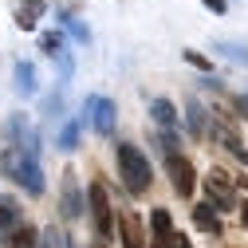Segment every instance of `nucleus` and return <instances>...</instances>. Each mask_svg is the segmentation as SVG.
<instances>
[{
  "mask_svg": "<svg viewBox=\"0 0 248 248\" xmlns=\"http://www.w3.org/2000/svg\"><path fill=\"white\" fill-rule=\"evenodd\" d=\"M118 173H122V185H126L134 197H142L150 189V181H154V170L146 162V154L134 142H122L118 146Z\"/></svg>",
  "mask_w": 248,
  "mask_h": 248,
  "instance_id": "f257e3e1",
  "label": "nucleus"
},
{
  "mask_svg": "<svg viewBox=\"0 0 248 248\" xmlns=\"http://www.w3.org/2000/svg\"><path fill=\"white\" fill-rule=\"evenodd\" d=\"M4 170H8V177H16L32 197L44 193V170H40V158H36V154H28V150H20V146L8 150V154H4Z\"/></svg>",
  "mask_w": 248,
  "mask_h": 248,
  "instance_id": "f03ea898",
  "label": "nucleus"
},
{
  "mask_svg": "<svg viewBox=\"0 0 248 248\" xmlns=\"http://www.w3.org/2000/svg\"><path fill=\"white\" fill-rule=\"evenodd\" d=\"M166 170H170V181H173V189L177 197H193V185H197V173H193V162L185 158V154H170L166 158Z\"/></svg>",
  "mask_w": 248,
  "mask_h": 248,
  "instance_id": "7ed1b4c3",
  "label": "nucleus"
},
{
  "mask_svg": "<svg viewBox=\"0 0 248 248\" xmlns=\"http://www.w3.org/2000/svg\"><path fill=\"white\" fill-rule=\"evenodd\" d=\"M87 197H91V213H95V229H99L103 236H110V229H114V213H110V197H107V185H103V181H91Z\"/></svg>",
  "mask_w": 248,
  "mask_h": 248,
  "instance_id": "20e7f679",
  "label": "nucleus"
},
{
  "mask_svg": "<svg viewBox=\"0 0 248 248\" xmlns=\"http://www.w3.org/2000/svg\"><path fill=\"white\" fill-rule=\"evenodd\" d=\"M83 114L91 118V126H95L99 134H114L118 110H114V103H110V99H99V95H91V99H87V110H83Z\"/></svg>",
  "mask_w": 248,
  "mask_h": 248,
  "instance_id": "39448f33",
  "label": "nucleus"
},
{
  "mask_svg": "<svg viewBox=\"0 0 248 248\" xmlns=\"http://www.w3.org/2000/svg\"><path fill=\"white\" fill-rule=\"evenodd\" d=\"M205 189H209L213 209H232V205H236V197H232V181H229L221 170H213V173L205 177Z\"/></svg>",
  "mask_w": 248,
  "mask_h": 248,
  "instance_id": "423d86ee",
  "label": "nucleus"
},
{
  "mask_svg": "<svg viewBox=\"0 0 248 248\" xmlns=\"http://www.w3.org/2000/svg\"><path fill=\"white\" fill-rule=\"evenodd\" d=\"M150 232H154V240H150V248H173V217H170V209H154L150 213Z\"/></svg>",
  "mask_w": 248,
  "mask_h": 248,
  "instance_id": "0eeeda50",
  "label": "nucleus"
},
{
  "mask_svg": "<svg viewBox=\"0 0 248 248\" xmlns=\"http://www.w3.org/2000/svg\"><path fill=\"white\" fill-rule=\"evenodd\" d=\"M44 12H47L44 0H20L16 4V24L24 28V32H36V24L44 20Z\"/></svg>",
  "mask_w": 248,
  "mask_h": 248,
  "instance_id": "6e6552de",
  "label": "nucleus"
},
{
  "mask_svg": "<svg viewBox=\"0 0 248 248\" xmlns=\"http://www.w3.org/2000/svg\"><path fill=\"white\" fill-rule=\"evenodd\" d=\"M150 118L158 122L162 130H173V126H177V110H173L170 99H154V103H150Z\"/></svg>",
  "mask_w": 248,
  "mask_h": 248,
  "instance_id": "1a4fd4ad",
  "label": "nucleus"
},
{
  "mask_svg": "<svg viewBox=\"0 0 248 248\" xmlns=\"http://www.w3.org/2000/svg\"><path fill=\"white\" fill-rule=\"evenodd\" d=\"M12 229H20V205L16 197L0 193V232H12Z\"/></svg>",
  "mask_w": 248,
  "mask_h": 248,
  "instance_id": "9d476101",
  "label": "nucleus"
},
{
  "mask_svg": "<svg viewBox=\"0 0 248 248\" xmlns=\"http://www.w3.org/2000/svg\"><path fill=\"white\" fill-rule=\"evenodd\" d=\"M118 232H122V248H142V225H138L134 213H126L118 221Z\"/></svg>",
  "mask_w": 248,
  "mask_h": 248,
  "instance_id": "9b49d317",
  "label": "nucleus"
},
{
  "mask_svg": "<svg viewBox=\"0 0 248 248\" xmlns=\"http://www.w3.org/2000/svg\"><path fill=\"white\" fill-rule=\"evenodd\" d=\"M193 225H197L201 232H209V236L221 232V221H217V209H213V205H193Z\"/></svg>",
  "mask_w": 248,
  "mask_h": 248,
  "instance_id": "f8f14e48",
  "label": "nucleus"
},
{
  "mask_svg": "<svg viewBox=\"0 0 248 248\" xmlns=\"http://www.w3.org/2000/svg\"><path fill=\"white\" fill-rule=\"evenodd\" d=\"M16 91H20L24 99L36 95V67L28 63V59H20V63H16Z\"/></svg>",
  "mask_w": 248,
  "mask_h": 248,
  "instance_id": "ddd939ff",
  "label": "nucleus"
},
{
  "mask_svg": "<svg viewBox=\"0 0 248 248\" xmlns=\"http://www.w3.org/2000/svg\"><path fill=\"white\" fill-rule=\"evenodd\" d=\"M79 213H83V197H79V189H75V177L67 173V177H63V217L75 221Z\"/></svg>",
  "mask_w": 248,
  "mask_h": 248,
  "instance_id": "4468645a",
  "label": "nucleus"
},
{
  "mask_svg": "<svg viewBox=\"0 0 248 248\" xmlns=\"http://www.w3.org/2000/svg\"><path fill=\"white\" fill-rule=\"evenodd\" d=\"M8 248H40V232L32 225H20L8 232Z\"/></svg>",
  "mask_w": 248,
  "mask_h": 248,
  "instance_id": "2eb2a0df",
  "label": "nucleus"
},
{
  "mask_svg": "<svg viewBox=\"0 0 248 248\" xmlns=\"http://www.w3.org/2000/svg\"><path fill=\"white\" fill-rule=\"evenodd\" d=\"M185 122H189V134H193V138H205V126H209V122H205V110H201L197 99H189V107H185Z\"/></svg>",
  "mask_w": 248,
  "mask_h": 248,
  "instance_id": "dca6fc26",
  "label": "nucleus"
},
{
  "mask_svg": "<svg viewBox=\"0 0 248 248\" xmlns=\"http://www.w3.org/2000/svg\"><path fill=\"white\" fill-rule=\"evenodd\" d=\"M79 134H83V118L63 122V130H59V150H75L79 146Z\"/></svg>",
  "mask_w": 248,
  "mask_h": 248,
  "instance_id": "f3484780",
  "label": "nucleus"
},
{
  "mask_svg": "<svg viewBox=\"0 0 248 248\" xmlns=\"http://www.w3.org/2000/svg\"><path fill=\"white\" fill-rule=\"evenodd\" d=\"M221 55H229V59H236V63H248V44H232V40H217L213 44Z\"/></svg>",
  "mask_w": 248,
  "mask_h": 248,
  "instance_id": "a211bd4d",
  "label": "nucleus"
},
{
  "mask_svg": "<svg viewBox=\"0 0 248 248\" xmlns=\"http://www.w3.org/2000/svg\"><path fill=\"white\" fill-rule=\"evenodd\" d=\"M40 51H44V55H59V51H63V36H59V32L40 36Z\"/></svg>",
  "mask_w": 248,
  "mask_h": 248,
  "instance_id": "6ab92c4d",
  "label": "nucleus"
},
{
  "mask_svg": "<svg viewBox=\"0 0 248 248\" xmlns=\"http://www.w3.org/2000/svg\"><path fill=\"white\" fill-rule=\"evenodd\" d=\"M181 59H185L189 67H197V71H209V67H213V63H209V55H201V51H193V47H185Z\"/></svg>",
  "mask_w": 248,
  "mask_h": 248,
  "instance_id": "aec40b11",
  "label": "nucleus"
},
{
  "mask_svg": "<svg viewBox=\"0 0 248 248\" xmlns=\"http://www.w3.org/2000/svg\"><path fill=\"white\" fill-rule=\"evenodd\" d=\"M63 24H67V32L79 40V44H91V32H87V24H79V20H71L67 12H63Z\"/></svg>",
  "mask_w": 248,
  "mask_h": 248,
  "instance_id": "412c9836",
  "label": "nucleus"
},
{
  "mask_svg": "<svg viewBox=\"0 0 248 248\" xmlns=\"http://www.w3.org/2000/svg\"><path fill=\"white\" fill-rule=\"evenodd\" d=\"M225 146H229V154H232L236 162H248V150L240 146V138H236V134H225Z\"/></svg>",
  "mask_w": 248,
  "mask_h": 248,
  "instance_id": "4be33fe9",
  "label": "nucleus"
},
{
  "mask_svg": "<svg viewBox=\"0 0 248 248\" xmlns=\"http://www.w3.org/2000/svg\"><path fill=\"white\" fill-rule=\"evenodd\" d=\"M44 248H63V236H59L55 229H47L44 232Z\"/></svg>",
  "mask_w": 248,
  "mask_h": 248,
  "instance_id": "5701e85b",
  "label": "nucleus"
},
{
  "mask_svg": "<svg viewBox=\"0 0 248 248\" xmlns=\"http://www.w3.org/2000/svg\"><path fill=\"white\" fill-rule=\"evenodd\" d=\"M59 107H63V99H59V95H51V99L44 103V114H59Z\"/></svg>",
  "mask_w": 248,
  "mask_h": 248,
  "instance_id": "b1692460",
  "label": "nucleus"
},
{
  "mask_svg": "<svg viewBox=\"0 0 248 248\" xmlns=\"http://www.w3.org/2000/svg\"><path fill=\"white\" fill-rule=\"evenodd\" d=\"M205 8H209V12H217V16H225V12H229L225 0H205Z\"/></svg>",
  "mask_w": 248,
  "mask_h": 248,
  "instance_id": "393cba45",
  "label": "nucleus"
},
{
  "mask_svg": "<svg viewBox=\"0 0 248 248\" xmlns=\"http://www.w3.org/2000/svg\"><path fill=\"white\" fill-rule=\"evenodd\" d=\"M173 248H193V244H189V236H181V232H177V236H173Z\"/></svg>",
  "mask_w": 248,
  "mask_h": 248,
  "instance_id": "a878e982",
  "label": "nucleus"
},
{
  "mask_svg": "<svg viewBox=\"0 0 248 248\" xmlns=\"http://www.w3.org/2000/svg\"><path fill=\"white\" fill-rule=\"evenodd\" d=\"M240 221H244V229H248V201L240 205Z\"/></svg>",
  "mask_w": 248,
  "mask_h": 248,
  "instance_id": "bb28decb",
  "label": "nucleus"
}]
</instances>
